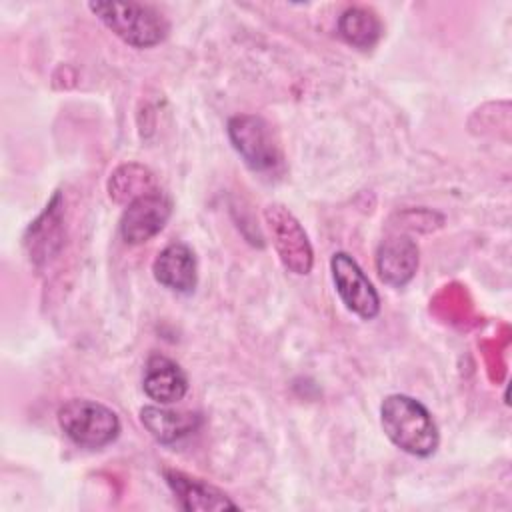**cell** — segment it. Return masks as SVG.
<instances>
[{
  "mask_svg": "<svg viewBox=\"0 0 512 512\" xmlns=\"http://www.w3.org/2000/svg\"><path fill=\"white\" fill-rule=\"evenodd\" d=\"M166 484L170 486L172 494L176 496L180 508L192 512V510H236L238 504L232 502L222 490L216 486L192 478L178 470H164Z\"/></svg>",
  "mask_w": 512,
  "mask_h": 512,
  "instance_id": "obj_11",
  "label": "cell"
},
{
  "mask_svg": "<svg viewBox=\"0 0 512 512\" xmlns=\"http://www.w3.org/2000/svg\"><path fill=\"white\" fill-rule=\"evenodd\" d=\"M338 34L356 48H372L382 36V22L374 10L364 6L346 8L338 18Z\"/></svg>",
  "mask_w": 512,
  "mask_h": 512,
  "instance_id": "obj_13",
  "label": "cell"
},
{
  "mask_svg": "<svg viewBox=\"0 0 512 512\" xmlns=\"http://www.w3.org/2000/svg\"><path fill=\"white\" fill-rule=\"evenodd\" d=\"M228 138L244 164L254 172H276L282 152L268 122L256 114H236L228 120Z\"/></svg>",
  "mask_w": 512,
  "mask_h": 512,
  "instance_id": "obj_4",
  "label": "cell"
},
{
  "mask_svg": "<svg viewBox=\"0 0 512 512\" xmlns=\"http://www.w3.org/2000/svg\"><path fill=\"white\" fill-rule=\"evenodd\" d=\"M418 270V246L410 236L392 234L376 248V272L392 288L406 286Z\"/></svg>",
  "mask_w": 512,
  "mask_h": 512,
  "instance_id": "obj_8",
  "label": "cell"
},
{
  "mask_svg": "<svg viewBox=\"0 0 512 512\" xmlns=\"http://www.w3.org/2000/svg\"><path fill=\"white\" fill-rule=\"evenodd\" d=\"M380 424L388 440L410 456L428 458L438 448L440 434L432 414L408 394H390L382 400Z\"/></svg>",
  "mask_w": 512,
  "mask_h": 512,
  "instance_id": "obj_1",
  "label": "cell"
},
{
  "mask_svg": "<svg viewBox=\"0 0 512 512\" xmlns=\"http://www.w3.org/2000/svg\"><path fill=\"white\" fill-rule=\"evenodd\" d=\"M152 184L154 180L148 168L138 164H124L110 176L108 190H110V198H114L116 202H124V200H134L136 196L152 190L154 188Z\"/></svg>",
  "mask_w": 512,
  "mask_h": 512,
  "instance_id": "obj_14",
  "label": "cell"
},
{
  "mask_svg": "<svg viewBox=\"0 0 512 512\" xmlns=\"http://www.w3.org/2000/svg\"><path fill=\"white\" fill-rule=\"evenodd\" d=\"M142 390L156 404H174L186 396L188 378L176 360L164 354H152L144 366Z\"/></svg>",
  "mask_w": 512,
  "mask_h": 512,
  "instance_id": "obj_10",
  "label": "cell"
},
{
  "mask_svg": "<svg viewBox=\"0 0 512 512\" xmlns=\"http://www.w3.org/2000/svg\"><path fill=\"white\" fill-rule=\"evenodd\" d=\"M140 422L150 432V436L160 444H174L190 434H194L202 418L198 412L190 410H170L160 406H144L140 410Z\"/></svg>",
  "mask_w": 512,
  "mask_h": 512,
  "instance_id": "obj_12",
  "label": "cell"
},
{
  "mask_svg": "<svg viewBox=\"0 0 512 512\" xmlns=\"http://www.w3.org/2000/svg\"><path fill=\"white\" fill-rule=\"evenodd\" d=\"M152 274L158 284L172 292L190 294L198 282V264L190 246L172 242L158 252L152 264Z\"/></svg>",
  "mask_w": 512,
  "mask_h": 512,
  "instance_id": "obj_9",
  "label": "cell"
},
{
  "mask_svg": "<svg viewBox=\"0 0 512 512\" xmlns=\"http://www.w3.org/2000/svg\"><path fill=\"white\" fill-rule=\"evenodd\" d=\"M330 270L344 306L362 320L376 318L380 312V296L358 262L346 252H336L330 258Z\"/></svg>",
  "mask_w": 512,
  "mask_h": 512,
  "instance_id": "obj_6",
  "label": "cell"
},
{
  "mask_svg": "<svg viewBox=\"0 0 512 512\" xmlns=\"http://www.w3.org/2000/svg\"><path fill=\"white\" fill-rule=\"evenodd\" d=\"M264 222L282 266L298 276L308 274L312 270L314 254L298 218L282 204H268L264 208Z\"/></svg>",
  "mask_w": 512,
  "mask_h": 512,
  "instance_id": "obj_5",
  "label": "cell"
},
{
  "mask_svg": "<svg viewBox=\"0 0 512 512\" xmlns=\"http://www.w3.org/2000/svg\"><path fill=\"white\" fill-rule=\"evenodd\" d=\"M172 216V200L158 188H152L134 200L122 212L120 236L126 244H142L154 238Z\"/></svg>",
  "mask_w": 512,
  "mask_h": 512,
  "instance_id": "obj_7",
  "label": "cell"
},
{
  "mask_svg": "<svg viewBox=\"0 0 512 512\" xmlns=\"http://www.w3.org/2000/svg\"><path fill=\"white\" fill-rule=\"evenodd\" d=\"M88 8L102 24L132 48H152L166 40L170 24L166 16L140 2H90Z\"/></svg>",
  "mask_w": 512,
  "mask_h": 512,
  "instance_id": "obj_2",
  "label": "cell"
},
{
  "mask_svg": "<svg viewBox=\"0 0 512 512\" xmlns=\"http://www.w3.org/2000/svg\"><path fill=\"white\" fill-rule=\"evenodd\" d=\"M62 432L80 448H104L120 434L118 414L102 402L72 398L58 410Z\"/></svg>",
  "mask_w": 512,
  "mask_h": 512,
  "instance_id": "obj_3",
  "label": "cell"
}]
</instances>
